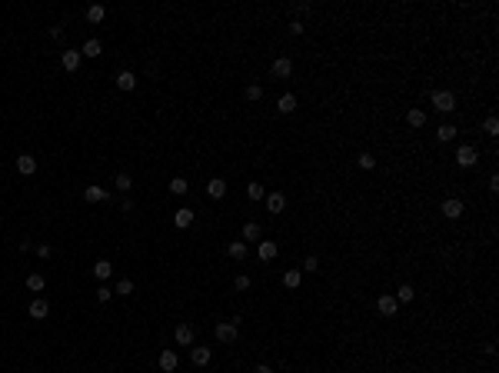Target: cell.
Listing matches in <instances>:
<instances>
[{"label": "cell", "mask_w": 499, "mask_h": 373, "mask_svg": "<svg viewBox=\"0 0 499 373\" xmlns=\"http://www.w3.org/2000/svg\"><path fill=\"white\" fill-rule=\"evenodd\" d=\"M213 337H216L220 343H233V340L240 337V320H226V323H216Z\"/></svg>", "instance_id": "cell-1"}, {"label": "cell", "mask_w": 499, "mask_h": 373, "mask_svg": "<svg viewBox=\"0 0 499 373\" xmlns=\"http://www.w3.org/2000/svg\"><path fill=\"white\" fill-rule=\"evenodd\" d=\"M433 107L439 113H452L456 110V94H452V90H436L433 94Z\"/></svg>", "instance_id": "cell-2"}, {"label": "cell", "mask_w": 499, "mask_h": 373, "mask_svg": "<svg viewBox=\"0 0 499 373\" xmlns=\"http://www.w3.org/2000/svg\"><path fill=\"white\" fill-rule=\"evenodd\" d=\"M456 163L460 167H476L479 163V150H476L473 143H463L460 150H456Z\"/></svg>", "instance_id": "cell-3"}, {"label": "cell", "mask_w": 499, "mask_h": 373, "mask_svg": "<svg viewBox=\"0 0 499 373\" xmlns=\"http://www.w3.org/2000/svg\"><path fill=\"white\" fill-rule=\"evenodd\" d=\"M173 340L180 343V347H190V343L197 340V330H193L190 323H176L173 326Z\"/></svg>", "instance_id": "cell-4"}, {"label": "cell", "mask_w": 499, "mask_h": 373, "mask_svg": "<svg viewBox=\"0 0 499 373\" xmlns=\"http://www.w3.org/2000/svg\"><path fill=\"white\" fill-rule=\"evenodd\" d=\"M277 254H280V246L273 243V240H260L256 243V257H260L263 263H269V260H277Z\"/></svg>", "instance_id": "cell-5"}, {"label": "cell", "mask_w": 499, "mask_h": 373, "mask_svg": "<svg viewBox=\"0 0 499 373\" xmlns=\"http://www.w3.org/2000/svg\"><path fill=\"white\" fill-rule=\"evenodd\" d=\"M376 310H380L383 317H393V313L399 310V303H396V297H393V294H383L380 300H376Z\"/></svg>", "instance_id": "cell-6"}, {"label": "cell", "mask_w": 499, "mask_h": 373, "mask_svg": "<svg viewBox=\"0 0 499 373\" xmlns=\"http://www.w3.org/2000/svg\"><path fill=\"white\" fill-rule=\"evenodd\" d=\"M443 217H446V220H460V217H463V200H456V197L443 200Z\"/></svg>", "instance_id": "cell-7"}, {"label": "cell", "mask_w": 499, "mask_h": 373, "mask_svg": "<svg viewBox=\"0 0 499 373\" xmlns=\"http://www.w3.org/2000/svg\"><path fill=\"white\" fill-rule=\"evenodd\" d=\"M290 73H293V60H290V57H280V60H273V77H277V80H286Z\"/></svg>", "instance_id": "cell-8"}, {"label": "cell", "mask_w": 499, "mask_h": 373, "mask_svg": "<svg viewBox=\"0 0 499 373\" xmlns=\"http://www.w3.org/2000/svg\"><path fill=\"white\" fill-rule=\"evenodd\" d=\"M17 170H20L24 177L37 174V157H30V153H20V157H17Z\"/></svg>", "instance_id": "cell-9"}, {"label": "cell", "mask_w": 499, "mask_h": 373, "mask_svg": "<svg viewBox=\"0 0 499 373\" xmlns=\"http://www.w3.org/2000/svg\"><path fill=\"white\" fill-rule=\"evenodd\" d=\"M176 363H180V360H176L173 350H160V370H163V373H173Z\"/></svg>", "instance_id": "cell-10"}, {"label": "cell", "mask_w": 499, "mask_h": 373, "mask_svg": "<svg viewBox=\"0 0 499 373\" xmlns=\"http://www.w3.org/2000/svg\"><path fill=\"white\" fill-rule=\"evenodd\" d=\"M206 193H210L213 200H223V197H226V180H220V177H213V180L206 183Z\"/></svg>", "instance_id": "cell-11"}, {"label": "cell", "mask_w": 499, "mask_h": 373, "mask_svg": "<svg viewBox=\"0 0 499 373\" xmlns=\"http://www.w3.org/2000/svg\"><path fill=\"white\" fill-rule=\"evenodd\" d=\"M263 200H266V210H269V214H283V206H286L283 193H266Z\"/></svg>", "instance_id": "cell-12"}, {"label": "cell", "mask_w": 499, "mask_h": 373, "mask_svg": "<svg viewBox=\"0 0 499 373\" xmlns=\"http://www.w3.org/2000/svg\"><path fill=\"white\" fill-rule=\"evenodd\" d=\"M60 64H64V70H77L80 67V50H64V54H60Z\"/></svg>", "instance_id": "cell-13"}, {"label": "cell", "mask_w": 499, "mask_h": 373, "mask_svg": "<svg viewBox=\"0 0 499 373\" xmlns=\"http://www.w3.org/2000/svg\"><path fill=\"white\" fill-rule=\"evenodd\" d=\"M47 313H50V303L43 300V297H37V300L30 303V317H33V320H43Z\"/></svg>", "instance_id": "cell-14"}, {"label": "cell", "mask_w": 499, "mask_h": 373, "mask_svg": "<svg viewBox=\"0 0 499 373\" xmlns=\"http://www.w3.org/2000/svg\"><path fill=\"white\" fill-rule=\"evenodd\" d=\"M173 223L180 227V230H183V227H190V223H193V210H190V206H180V210L173 214Z\"/></svg>", "instance_id": "cell-15"}, {"label": "cell", "mask_w": 499, "mask_h": 373, "mask_svg": "<svg viewBox=\"0 0 499 373\" xmlns=\"http://www.w3.org/2000/svg\"><path fill=\"white\" fill-rule=\"evenodd\" d=\"M240 240H243V243H246V240H263V227H260V223H246L243 233H240Z\"/></svg>", "instance_id": "cell-16"}, {"label": "cell", "mask_w": 499, "mask_h": 373, "mask_svg": "<svg viewBox=\"0 0 499 373\" xmlns=\"http://www.w3.org/2000/svg\"><path fill=\"white\" fill-rule=\"evenodd\" d=\"M117 87H120V90H133V87H137L133 70H120V73H117Z\"/></svg>", "instance_id": "cell-17"}, {"label": "cell", "mask_w": 499, "mask_h": 373, "mask_svg": "<svg viewBox=\"0 0 499 373\" xmlns=\"http://www.w3.org/2000/svg\"><path fill=\"white\" fill-rule=\"evenodd\" d=\"M103 54V44L97 37H90L87 44H83V50H80V57H100Z\"/></svg>", "instance_id": "cell-18"}, {"label": "cell", "mask_w": 499, "mask_h": 373, "mask_svg": "<svg viewBox=\"0 0 499 373\" xmlns=\"http://www.w3.org/2000/svg\"><path fill=\"white\" fill-rule=\"evenodd\" d=\"M300 283H303V273L300 270H286L283 273V286H286V290H300Z\"/></svg>", "instance_id": "cell-19"}, {"label": "cell", "mask_w": 499, "mask_h": 373, "mask_svg": "<svg viewBox=\"0 0 499 373\" xmlns=\"http://www.w3.org/2000/svg\"><path fill=\"white\" fill-rule=\"evenodd\" d=\"M190 357H193V363H197V366H206V363H210V357H213V350H210V347H197Z\"/></svg>", "instance_id": "cell-20"}, {"label": "cell", "mask_w": 499, "mask_h": 373, "mask_svg": "<svg viewBox=\"0 0 499 373\" xmlns=\"http://www.w3.org/2000/svg\"><path fill=\"white\" fill-rule=\"evenodd\" d=\"M110 273H113V263H110V260H97V263H94V277H97V280H107Z\"/></svg>", "instance_id": "cell-21"}, {"label": "cell", "mask_w": 499, "mask_h": 373, "mask_svg": "<svg viewBox=\"0 0 499 373\" xmlns=\"http://www.w3.org/2000/svg\"><path fill=\"white\" fill-rule=\"evenodd\" d=\"M406 123H410V127H423V123H426V110H420V107H413V110L406 113Z\"/></svg>", "instance_id": "cell-22"}, {"label": "cell", "mask_w": 499, "mask_h": 373, "mask_svg": "<svg viewBox=\"0 0 499 373\" xmlns=\"http://www.w3.org/2000/svg\"><path fill=\"white\" fill-rule=\"evenodd\" d=\"M113 187H117L120 193H130L133 190V180H130V174H117L113 177Z\"/></svg>", "instance_id": "cell-23"}, {"label": "cell", "mask_w": 499, "mask_h": 373, "mask_svg": "<svg viewBox=\"0 0 499 373\" xmlns=\"http://www.w3.org/2000/svg\"><path fill=\"white\" fill-rule=\"evenodd\" d=\"M277 110L280 113H293L296 110V97L293 94H283V97H280V103H277Z\"/></svg>", "instance_id": "cell-24"}, {"label": "cell", "mask_w": 499, "mask_h": 373, "mask_svg": "<svg viewBox=\"0 0 499 373\" xmlns=\"http://www.w3.org/2000/svg\"><path fill=\"white\" fill-rule=\"evenodd\" d=\"M393 297H396V303H413L416 300V290H413L410 283H403L399 286V294H393Z\"/></svg>", "instance_id": "cell-25"}, {"label": "cell", "mask_w": 499, "mask_h": 373, "mask_svg": "<svg viewBox=\"0 0 499 373\" xmlns=\"http://www.w3.org/2000/svg\"><path fill=\"white\" fill-rule=\"evenodd\" d=\"M226 254H230L233 260H243V257H246V243H243V240H233V243L226 246Z\"/></svg>", "instance_id": "cell-26"}, {"label": "cell", "mask_w": 499, "mask_h": 373, "mask_svg": "<svg viewBox=\"0 0 499 373\" xmlns=\"http://www.w3.org/2000/svg\"><path fill=\"white\" fill-rule=\"evenodd\" d=\"M103 17H107V7H103V4H94V7L87 10V20H90V24H100Z\"/></svg>", "instance_id": "cell-27"}, {"label": "cell", "mask_w": 499, "mask_h": 373, "mask_svg": "<svg viewBox=\"0 0 499 373\" xmlns=\"http://www.w3.org/2000/svg\"><path fill=\"white\" fill-rule=\"evenodd\" d=\"M452 137H456V127H452V123H443V127L436 130V140H439V143H449Z\"/></svg>", "instance_id": "cell-28"}, {"label": "cell", "mask_w": 499, "mask_h": 373, "mask_svg": "<svg viewBox=\"0 0 499 373\" xmlns=\"http://www.w3.org/2000/svg\"><path fill=\"white\" fill-rule=\"evenodd\" d=\"M83 197H87L90 203H100V200H107V190H103V187H87Z\"/></svg>", "instance_id": "cell-29"}, {"label": "cell", "mask_w": 499, "mask_h": 373, "mask_svg": "<svg viewBox=\"0 0 499 373\" xmlns=\"http://www.w3.org/2000/svg\"><path fill=\"white\" fill-rule=\"evenodd\" d=\"M187 190H190V183L183 180V177H173V180H170V193H176V197H183Z\"/></svg>", "instance_id": "cell-30"}, {"label": "cell", "mask_w": 499, "mask_h": 373, "mask_svg": "<svg viewBox=\"0 0 499 373\" xmlns=\"http://www.w3.org/2000/svg\"><path fill=\"white\" fill-rule=\"evenodd\" d=\"M27 290L40 294V290H43V277H40V273H27Z\"/></svg>", "instance_id": "cell-31"}, {"label": "cell", "mask_w": 499, "mask_h": 373, "mask_svg": "<svg viewBox=\"0 0 499 373\" xmlns=\"http://www.w3.org/2000/svg\"><path fill=\"white\" fill-rule=\"evenodd\" d=\"M113 294H120V297H130V294H133V280H130V277H123V280L117 283V290H113Z\"/></svg>", "instance_id": "cell-32"}, {"label": "cell", "mask_w": 499, "mask_h": 373, "mask_svg": "<svg viewBox=\"0 0 499 373\" xmlns=\"http://www.w3.org/2000/svg\"><path fill=\"white\" fill-rule=\"evenodd\" d=\"M246 197H250V200H263V197H266L263 183H250V187H246Z\"/></svg>", "instance_id": "cell-33"}, {"label": "cell", "mask_w": 499, "mask_h": 373, "mask_svg": "<svg viewBox=\"0 0 499 373\" xmlns=\"http://www.w3.org/2000/svg\"><path fill=\"white\" fill-rule=\"evenodd\" d=\"M356 163H359V170H373V167H376L373 153H359V157H356Z\"/></svg>", "instance_id": "cell-34"}, {"label": "cell", "mask_w": 499, "mask_h": 373, "mask_svg": "<svg viewBox=\"0 0 499 373\" xmlns=\"http://www.w3.org/2000/svg\"><path fill=\"white\" fill-rule=\"evenodd\" d=\"M483 130H486L489 137H496V134H499V120H496V117H486V120H483Z\"/></svg>", "instance_id": "cell-35"}, {"label": "cell", "mask_w": 499, "mask_h": 373, "mask_svg": "<svg viewBox=\"0 0 499 373\" xmlns=\"http://www.w3.org/2000/svg\"><path fill=\"white\" fill-rule=\"evenodd\" d=\"M260 97H263V87H260V84H250V87H246V100H260Z\"/></svg>", "instance_id": "cell-36"}, {"label": "cell", "mask_w": 499, "mask_h": 373, "mask_svg": "<svg viewBox=\"0 0 499 373\" xmlns=\"http://www.w3.org/2000/svg\"><path fill=\"white\" fill-rule=\"evenodd\" d=\"M303 270L306 273H320V260L316 257H306V260H303Z\"/></svg>", "instance_id": "cell-37"}, {"label": "cell", "mask_w": 499, "mask_h": 373, "mask_svg": "<svg viewBox=\"0 0 499 373\" xmlns=\"http://www.w3.org/2000/svg\"><path fill=\"white\" fill-rule=\"evenodd\" d=\"M110 297H113V290H110V286H107V283H103L100 290H97V300H100V303H107V300H110Z\"/></svg>", "instance_id": "cell-38"}, {"label": "cell", "mask_w": 499, "mask_h": 373, "mask_svg": "<svg viewBox=\"0 0 499 373\" xmlns=\"http://www.w3.org/2000/svg\"><path fill=\"white\" fill-rule=\"evenodd\" d=\"M233 286H237V290H250V277H246V273H240V277L233 280Z\"/></svg>", "instance_id": "cell-39"}, {"label": "cell", "mask_w": 499, "mask_h": 373, "mask_svg": "<svg viewBox=\"0 0 499 373\" xmlns=\"http://www.w3.org/2000/svg\"><path fill=\"white\" fill-rule=\"evenodd\" d=\"M37 254H40V257H50V254H54V246H50V243H40Z\"/></svg>", "instance_id": "cell-40"}, {"label": "cell", "mask_w": 499, "mask_h": 373, "mask_svg": "<svg viewBox=\"0 0 499 373\" xmlns=\"http://www.w3.org/2000/svg\"><path fill=\"white\" fill-rule=\"evenodd\" d=\"M290 33H293V37H300V33H303V24H300V20H293V24H290Z\"/></svg>", "instance_id": "cell-41"}, {"label": "cell", "mask_w": 499, "mask_h": 373, "mask_svg": "<svg viewBox=\"0 0 499 373\" xmlns=\"http://www.w3.org/2000/svg\"><path fill=\"white\" fill-rule=\"evenodd\" d=\"M256 373H273V370H269L266 363H260V366H256Z\"/></svg>", "instance_id": "cell-42"}]
</instances>
